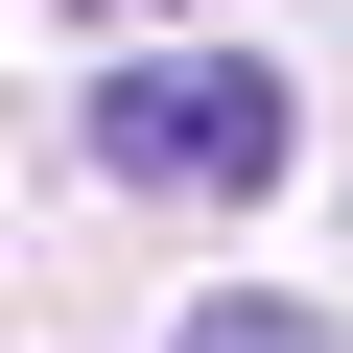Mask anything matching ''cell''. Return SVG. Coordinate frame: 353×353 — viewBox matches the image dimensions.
<instances>
[{"label": "cell", "instance_id": "obj_1", "mask_svg": "<svg viewBox=\"0 0 353 353\" xmlns=\"http://www.w3.org/2000/svg\"><path fill=\"white\" fill-rule=\"evenodd\" d=\"M94 165H118V189H283V71H259V48L94 71Z\"/></svg>", "mask_w": 353, "mask_h": 353}, {"label": "cell", "instance_id": "obj_2", "mask_svg": "<svg viewBox=\"0 0 353 353\" xmlns=\"http://www.w3.org/2000/svg\"><path fill=\"white\" fill-rule=\"evenodd\" d=\"M189 353H330V306H283V283H236V306H189Z\"/></svg>", "mask_w": 353, "mask_h": 353}, {"label": "cell", "instance_id": "obj_3", "mask_svg": "<svg viewBox=\"0 0 353 353\" xmlns=\"http://www.w3.org/2000/svg\"><path fill=\"white\" fill-rule=\"evenodd\" d=\"M48 24H189V0H48Z\"/></svg>", "mask_w": 353, "mask_h": 353}]
</instances>
